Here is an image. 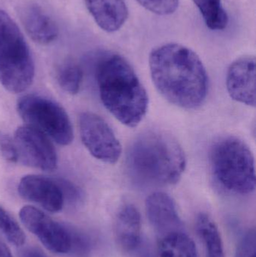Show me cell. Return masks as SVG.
Segmentation results:
<instances>
[{"label": "cell", "instance_id": "6da1fadb", "mask_svg": "<svg viewBox=\"0 0 256 257\" xmlns=\"http://www.w3.org/2000/svg\"><path fill=\"white\" fill-rule=\"evenodd\" d=\"M155 87L167 101L176 106L195 109L208 93L207 70L190 48L177 43L156 47L149 57Z\"/></svg>", "mask_w": 256, "mask_h": 257}, {"label": "cell", "instance_id": "7a4b0ae2", "mask_svg": "<svg viewBox=\"0 0 256 257\" xmlns=\"http://www.w3.org/2000/svg\"><path fill=\"white\" fill-rule=\"evenodd\" d=\"M126 159L129 176L143 187L177 184L186 166L180 144L162 132H147L138 136L129 148Z\"/></svg>", "mask_w": 256, "mask_h": 257}, {"label": "cell", "instance_id": "3957f363", "mask_svg": "<svg viewBox=\"0 0 256 257\" xmlns=\"http://www.w3.org/2000/svg\"><path fill=\"white\" fill-rule=\"evenodd\" d=\"M101 100L120 123L138 126L147 114V91L129 62L113 53L104 54L96 71Z\"/></svg>", "mask_w": 256, "mask_h": 257}, {"label": "cell", "instance_id": "277c9868", "mask_svg": "<svg viewBox=\"0 0 256 257\" xmlns=\"http://www.w3.org/2000/svg\"><path fill=\"white\" fill-rule=\"evenodd\" d=\"M210 158L213 176L225 190L241 195L255 190V160L243 141L235 137L220 139L212 147Z\"/></svg>", "mask_w": 256, "mask_h": 257}, {"label": "cell", "instance_id": "5b68a950", "mask_svg": "<svg viewBox=\"0 0 256 257\" xmlns=\"http://www.w3.org/2000/svg\"><path fill=\"white\" fill-rule=\"evenodd\" d=\"M35 64L30 48L16 23L0 10V83L12 93L33 84Z\"/></svg>", "mask_w": 256, "mask_h": 257}, {"label": "cell", "instance_id": "8992f818", "mask_svg": "<svg viewBox=\"0 0 256 257\" xmlns=\"http://www.w3.org/2000/svg\"><path fill=\"white\" fill-rule=\"evenodd\" d=\"M17 110L26 126L34 128L63 146L74 139L73 127L66 110L57 102L39 95L20 98Z\"/></svg>", "mask_w": 256, "mask_h": 257}, {"label": "cell", "instance_id": "52a82bcc", "mask_svg": "<svg viewBox=\"0 0 256 257\" xmlns=\"http://www.w3.org/2000/svg\"><path fill=\"white\" fill-rule=\"evenodd\" d=\"M81 140L95 158L114 164L121 157V144L108 123L98 114L83 112L79 117Z\"/></svg>", "mask_w": 256, "mask_h": 257}, {"label": "cell", "instance_id": "ba28073f", "mask_svg": "<svg viewBox=\"0 0 256 257\" xmlns=\"http://www.w3.org/2000/svg\"><path fill=\"white\" fill-rule=\"evenodd\" d=\"M13 139L19 163L44 172L56 170L58 158L49 138L24 125L17 128Z\"/></svg>", "mask_w": 256, "mask_h": 257}, {"label": "cell", "instance_id": "9c48e42d", "mask_svg": "<svg viewBox=\"0 0 256 257\" xmlns=\"http://www.w3.org/2000/svg\"><path fill=\"white\" fill-rule=\"evenodd\" d=\"M21 222L42 244L52 253L65 254L70 251V238L67 226L55 221L44 211L26 205L19 213Z\"/></svg>", "mask_w": 256, "mask_h": 257}, {"label": "cell", "instance_id": "30bf717a", "mask_svg": "<svg viewBox=\"0 0 256 257\" xmlns=\"http://www.w3.org/2000/svg\"><path fill=\"white\" fill-rule=\"evenodd\" d=\"M20 196L37 204L48 212H60L65 203L64 196L58 181L36 175L23 177L18 184Z\"/></svg>", "mask_w": 256, "mask_h": 257}, {"label": "cell", "instance_id": "8fae6325", "mask_svg": "<svg viewBox=\"0 0 256 257\" xmlns=\"http://www.w3.org/2000/svg\"><path fill=\"white\" fill-rule=\"evenodd\" d=\"M226 87L231 99L248 106H255V58L245 56L228 68Z\"/></svg>", "mask_w": 256, "mask_h": 257}, {"label": "cell", "instance_id": "7c38bea8", "mask_svg": "<svg viewBox=\"0 0 256 257\" xmlns=\"http://www.w3.org/2000/svg\"><path fill=\"white\" fill-rule=\"evenodd\" d=\"M145 207L150 224L160 236L181 229L177 206L169 195L162 192L152 193L146 200Z\"/></svg>", "mask_w": 256, "mask_h": 257}, {"label": "cell", "instance_id": "4fadbf2b", "mask_svg": "<svg viewBox=\"0 0 256 257\" xmlns=\"http://www.w3.org/2000/svg\"><path fill=\"white\" fill-rule=\"evenodd\" d=\"M114 235L117 245L125 253L138 248L141 242V219L135 205L126 204L120 208L116 216Z\"/></svg>", "mask_w": 256, "mask_h": 257}, {"label": "cell", "instance_id": "5bb4252c", "mask_svg": "<svg viewBox=\"0 0 256 257\" xmlns=\"http://www.w3.org/2000/svg\"><path fill=\"white\" fill-rule=\"evenodd\" d=\"M21 17L27 34L36 43L49 45L58 37L59 28L55 21L38 5L26 6Z\"/></svg>", "mask_w": 256, "mask_h": 257}, {"label": "cell", "instance_id": "9a60e30c", "mask_svg": "<svg viewBox=\"0 0 256 257\" xmlns=\"http://www.w3.org/2000/svg\"><path fill=\"white\" fill-rule=\"evenodd\" d=\"M85 3L97 25L107 33L118 31L129 17L125 0H85Z\"/></svg>", "mask_w": 256, "mask_h": 257}, {"label": "cell", "instance_id": "2e32d148", "mask_svg": "<svg viewBox=\"0 0 256 257\" xmlns=\"http://www.w3.org/2000/svg\"><path fill=\"white\" fill-rule=\"evenodd\" d=\"M158 253L159 257H198L193 241L182 229L160 236Z\"/></svg>", "mask_w": 256, "mask_h": 257}, {"label": "cell", "instance_id": "e0dca14e", "mask_svg": "<svg viewBox=\"0 0 256 257\" xmlns=\"http://www.w3.org/2000/svg\"><path fill=\"white\" fill-rule=\"evenodd\" d=\"M195 229L204 245L206 257H225L219 229L210 216L204 213L198 214Z\"/></svg>", "mask_w": 256, "mask_h": 257}, {"label": "cell", "instance_id": "ac0fdd59", "mask_svg": "<svg viewBox=\"0 0 256 257\" xmlns=\"http://www.w3.org/2000/svg\"><path fill=\"white\" fill-rule=\"evenodd\" d=\"M204 19L207 28L222 31L228 24V15L224 9L222 0H192Z\"/></svg>", "mask_w": 256, "mask_h": 257}, {"label": "cell", "instance_id": "d6986e66", "mask_svg": "<svg viewBox=\"0 0 256 257\" xmlns=\"http://www.w3.org/2000/svg\"><path fill=\"white\" fill-rule=\"evenodd\" d=\"M82 81V70L79 66L72 63L63 66L57 74L59 85L70 95H75L79 92Z\"/></svg>", "mask_w": 256, "mask_h": 257}, {"label": "cell", "instance_id": "ffe728a7", "mask_svg": "<svg viewBox=\"0 0 256 257\" xmlns=\"http://www.w3.org/2000/svg\"><path fill=\"white\" fill-rule=\"evenodd\" d=\"M0 232L6 239L16 247L24 245L26 241V235L17 220L0 206Z\"/></svg>", "mask_w": 256, "mask_h": 257}, {"label": "cell", "instance_id": "44dd1931", "mask_svg": "<svg viewBox=\"0 0 256 257\" xmlns=\"http://www.w3.org/2000/svg\"><path fill=\"white\" fill-rule=\"evenodd\" d=\"M70 238V251L78 257L87 256L91 249V242L87 235L73 227L67 226Z\"/></svg>", "mask_w": 256, "mask_h": 257}, {"label": "cell", "instance_id": "7402d4cb", "mask_svg": "<svg viewBox=\"0 0 256 257\" xmlns=\"http://www.w3.org/2000/svg\"><path fill=\"white\" fill-rule=\"evenodd\" d=\"M140 5L152 13L161 16L174 14L179 6V0H136Z\"/></svg>", "mask_w": 256, "mask_h": 257}, {"label": "cell", "instance_id": "603a6c76", "mask_svg": "<svg viewBox=\"0 0 256 257\" xmlns=\"http://www.w3.org/2000/svg\"><path fill=\"white\" fill-rule=\"evenodd\" d=\"M235 257H256V232L249 229L239 241Z\"/></svg>", "mask_w": 256, "mask_h": 257}, {"label": "cell", "instance_id": "cb8c5ba5", "mask_svg": "<svg viewBox=\"0 0 256 257\" xmlns=\"http://www.w3.org/2000/svg\"><path fill=\"white\" fill-rule=\"evenodd\" d=\"M0 154L10 163H18V152L13 138L0 132Z\"/></svg>", "mask_w": 256, "mask_h": 257}, {"label": "cell", "instance_id": "d4e9b609", "mask_svg": "<svg viewBox=\"0 0 256 257\" xmlns=\"http://www.w3.org/2000/svg\"><path fill=\"white\" fill-rule=\"evenodd\" d=\"M58 183L63 191L65 200L67 199L71 204H77L82 200V192L75 184L62 180H59Z\"/></svg>", "mask_w": 256, "mask_h": 257}, {"label": "cell", "instance_id": "484cf974", "mask_svg": "<svg viewBox=\"0 0 256 257\" xmlns=\"http://www.w3.org/2000/svg\"><path fill=\"white\" fill-rule=\"evenodd\" d=\"M22 257H47L42 250L36 247H28L23 250Z\"/></svg>", "mask_w": 256, "mask_h": 257}, {"label": "cell", "instance_id": "4316f807", "mask_svg": "<svg viewBox=\"0 0 256 257\" xmlns=\"http://www.w3.org/2000/svg\"><path fill=\"white\" fill-rule=\"evenodd\" d=\"M0 257H13L6 243L0 238Z\"/></svg>", "mask_w": 256, "mask_h": 257}]
</instances>
